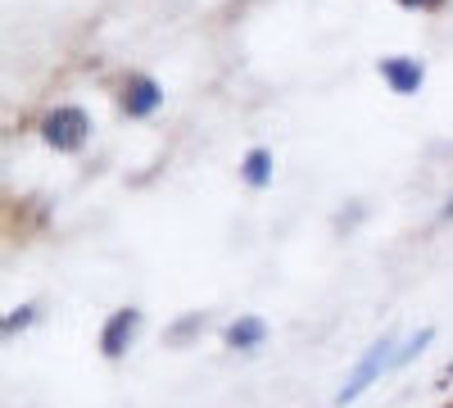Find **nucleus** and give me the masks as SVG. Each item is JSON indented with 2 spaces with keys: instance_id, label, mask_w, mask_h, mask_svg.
I'll return each mask as SVG.
<instances>
[{
  "instance_id": "f257e3e1",
  "label": "nucleus",
  "mask_w": 453,
  "mask_h": 408,
  "mask_svg": "<svg viewBox=\"0 0 453 408\" xmlns=\"http://www.w3.org/2000/svg\"><path fill=\"white\" fill-rule=\"evenodd\" d=\"M395 367V336H381V341H372L367 350H363V358H358V367L349 373V381L335 390V408H345V404H354V399H363L376 381H381V373H390Z\"/></svg>"
},
{
  "instance_id": "f03ea898",
  "label": "nucleus",
  "mask_w": 453,
  "mask_h": 408,
  "mask_svg": "<svg viewBox=\"0 0 453 408\" xmlns=\"http://www.w3.org/2000/svg\"><path fill=\"white\" fill-rule=\"evenodd\" d=\"M91 136V119L82 104H55L50 114L42 119V141L55 145L59 155H78Z\"/></svg>"
},
{
  "instance_id": "7ed1b4c3",
  "label": "nucleus",
  "mask_w": 453,
  "mask_h": 408,
  "mask_svg": "<svg viewBox=\"0 0 453 408\" xmlns=\"http://www.w3.org/2000/svg\"><path fill=\"white\" fill-rule=\"evenodd\" d=\"M119 104H123L127 119H150V114H155V109L164 104V87L150 78V73H127Z\"/></svg>"
},
{
  "instance_id": "20e7f679",
  "label": "nucleus",
  "mask_w": 453,
  "mask_h": 408,
  "mask_svg": "<svg viewBox=\"0 0 453 408\" xmlns=\"http://www.w3.org/2000/svg\"><path fill=\"white\" fill-rule=\"evenodd\" d=\"M136 331H141V309H113L109 322L100 327V354L104 358H123L127 345L136 341Z\"/></svg>"
},
{
  "instance_id": "39448f33",
  "label": "nucleus",
  "mask_w": 453,
  "mask_h": 408,
  "mask_svg": "<svg viewBox=\"0 0 453 408\" xmlns=\"http://www.w3.org/2000/svg\"><path fill=\"white\" fill-rule=\"evenodd\" d=\"M376 68H381V78L395 96H418L422 82H426V64L412 59V55H386Z\"/></svg>"
},
{
  "instance_id": "423d86ee",
  "label": "nucleus",
  "mask_w": 453,
  "mask_h": 408,
  "mask_svg": "<svg viewBox=\"0 0 453 408\" xmlns=\"http://www.w3.org/2000/svg\"><path fill=\"white\" fill-rule=\"evenodd\" d=\"M263 341H268V322H263V318H254V313H245V318H236L232 327H226V345H232V350H241V354H250V350H263Z\"/></svg>"
},
{
  "instance_id": "0eeeda50",
  "label": "nucleus",
  "mask_w": 453,
  "mask_h": 408,
  "mask_svg": "<svg viewBox=\"0 0 453 408\" xmlns=\"http://www.w3.org/2000/svg\"><path fill=\"white\" fill-rule=\"evenodd\" d=\"M241 177H245V187L263 191L273 181V150H263V145H250L245 159H241Z\"/></svg>"
},
{
  "instance_id": "6e6552de",
  "label": "nucleus",
  "mask_w": 453,
  "mask_h": 408,
  "mask_svg": "<svg viewBox=\"0 0 453 408\" xmlns=\"http://www.w3.org/2000/svg\"><path fill=\"white\" fill-rule=\"evenodd\" d=\"M431 341H435V331H431V327H426V331H418V336H412V341H408L403 350H395V367L412 363V358H418V354H422V350H426Z\"/></svg>"
},
{
  "instance_id": "1a4fd4ad",
  "label": "nucleus",
  "mask_w": 453,
  "mask_h": 408,
  "mask_svg": "<svg viewBox=\"0 0 453 408\" xmlns=\"http://www.w3.org/2000/svg\"><path fill=\"white\" fill-rule=\"evenodd\" d=\"M27 322H32V304H19V309L5 318V336H14V331H19V327H27Z\"/></svg>"
},
{
  "instance_id": "9d476101",
  "label": "nucleus",
  "mask_w": 453,
  "mask_h": 408,
  "mask_svg": "<svg viewBox=\"0 0 453 408\" xmlns=\"http://www.w3.org/2000/svg\"><path fill=\"white\" fill-rule=\"evenodd\" d=\"M399 5H408V10H431L435 0H399Z\"/></svg>"
},
{
  "instance_id": "9b49d317",
  "label": "nucleus",
  "mask_w": 453,
  "mask_h": 408,
  "mask_svg": "<svg viewBox=\"0 0 453 408\" xmlns=\"http://www.w3.org/2000/svg\"><path fill=\"white\" fill-rule=\"evenodd\" d=\"M444 218H453V196H449V200H444Z\"/></svg>"
}]
</instances>
